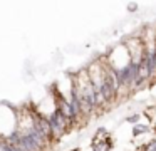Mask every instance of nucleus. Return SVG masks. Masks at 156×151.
<instances>
[{"mask_svg": "<svg viewBox=\"0 0 156 151\" xmlns=\"http://www.w3.org/2000/svg\"><path fill=\"white\" fill-rule=\"evenodd\" d=\"M139 119H141V116H139V114H133V116H128V119H126V121H128V123H131V124H134V126H136V124L139 123Z\"/></svg>", "mask_w": 156, "mask_h": 151, "instance_id": "nucleus-3", "label": "nucleus"}, {"mask_svg": "<svg viewBox=\"0 0 156 151\" xmlns=\"http://www.w3.org/2000/svg\"><path fill=\"white\" fill-rule=\"evenodd\" d=\"M0 151H22L19 146H15V144L9 143V141H0Z\"/></svg>", "mask_w": 156, "mask_h": 151, "instance_id": "nucleus-1", "label": "nucleus"}, {"mask_svg": "<svg viewBox=\"0 0 156 151\" xmlns=\"http://www.w3.org/2000/svg\"><path fill=\"white\" fill-rule=\"evenodd\" d=\"M149 131H151V128L146 126V124H136V126L133 128V134H134V136H139V134L149 133Z\"/></svg>", "mask_w": 156, "mask_h": 151, "instance_id": "nucleus-2", "label": "nucleus"}, {"mask_svg": "<svg viewBox=\"0 0 156 151\" xmlns=\"http://www.w3.org/2000/svg\"><path fill=\"white\" fill-rule=\"evenodd\" d=\"M128 10H131V12L138 10V3H134V2H133V3H129V5H128Z\"/></svg>", "mask_w": 156, "mask_h": 151, "instance_id": "nucleus-4", "label": "nucleus"}, {"mask_svg": "<svg viewBox=\"0 0 156 151\" xmlns=\"http://www.w3.org/2000/svg\"><path fill=\"white\" fill-rule=\"evenodd\" d=\"M72 151H81V149H79V148H76V149H72Z\"/></svg>", "mask_w": 156, "mask_h": 151, "instance_id": "nucleus-5", "label": "nucleus"}]
</instances>
